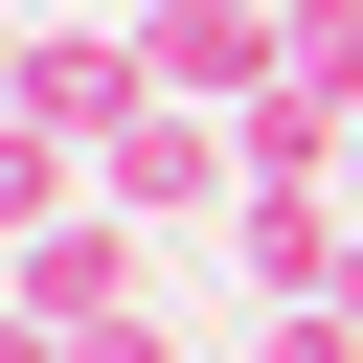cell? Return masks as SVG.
<instances>
[{
    "instance_id": "cell-1",
    "label": "cell",
    "mask_w": 363,
    "mask_h": 363,
    "mask_svg": "<svg viewBox=\"0 0 363 363\" xmlns=\"http://www.w3.org/2000/svg\"><path fill=\"white\" fill-rule=\"evenodd\" d=\"M113 113H159L136 0H113V23H23V136H0V159H68V182H91V159H113Z\"/></svg>"
},
{
    "instance_id": "cell-2",
    "label": "cell",
    "mask_w": 363,
    "mask_h": 363,
    "mask_svg": "<svg viewBox=\"0 0 363 363\" xmlns=\"http://www.w3.org/2000/svg\"><path fill=\"white\" fill-rule=\"evenodd\" d=\"M91 318H136V204L113 182L23 204V340H91Z\"/></svg>"
},
{
    "instance_id": "cell-3",
    "label": "cell",
    "mask_w": 363,
    "mask_h": 363,
    "mask_svg": "<svg viewBox=\"0 0 363 363\" xmlns=\"http://www.w3.org/2000/svg\"><path fill=\"white\" fill-rule=\"evenodd\" d=\"M136 227H182V204H250V113H204V91H159V113H113V159H91Z\"/></svg>"
},
{
    "instance_id": "cell-4",
    "label": "cell",
    "mask_w": 363,
    "mask_h": 363,
    "mask_svg": "<svg viewBox=\"0 0 363 363\" xmlns=\"http://www.w3.org/2000/svg\"><path fill=\"white\" fill-rule=\"evenodd\" d=\"M227 250H250V318L272 295H363V182H250Z\"/></svg>"
},
{
    "instance_id": "cell-5",
    "label": "cell",
    "mask_w": 363,
    "mask_h": 363,
    "mask_svg": "<svg viewBox=\"0 0 363 363\" xmlns=\"http://www.w3.org/2000/svg\"><path fill=\"white\" fill-rule=\"evenodd\" d=\"M136 45H159V91H204V113H272V91H295L272 0H136Z\"/></svg>"
},
{
    "instance_id": "cell-6",
    "label": "cell",
    "mask_w": 363,
    "mask_h": 363,
    "mask_svg": "<svg viewBox=\"0 0 363 363\" xmlns=\"http://www.w3.org/2000/svg\"><path fill=\"white\" fill-rule=\"evenodd\" d=\"M272 45H295V113L363 136V0H272Z\"/></svg>"
},
{
    "instance_id": "cell-7",
    "label": "cell",
    "mask_w": 363,
    "mask_h": 363,
    "mask_svg": "<svg viewBox=\"0 0 363 363\" xmlns=\"http://www.w3.org/2000/svg\"><path fill=\"white\" fill-rule=\"evenodd\" d=\"M23 363H182L159 318H91V340H23Z\"/></svg>"
},
{
    "instance_id": "cell-8",
    "label": "cell",
    "mask_w": 363,
    "mask_h": 363,
    "mask_svg": "<svg viewBox=\"0 0 363 363\" xmlns=\"http://www.w3.org/2000/svg\"><path fill=\"white\" fill-rule=\"evenodd\" d=\"M23 23H113V0H23Z\"/></svg>"
},
{
    "instance_id": "cell-9",
    "label": "cell",
    "mask_w": 363,
    "mask_h": 363,
    "mask_svg": "<svg viewBox=\"0 0 363 363\" xmlns=\"http://www.w3.org/2000/svg\"><path fill=\"white\" fill-rule=\"evenodd\" d=\"M340 182H363V136H340Z\"/></svg>"
}]
</instances>
